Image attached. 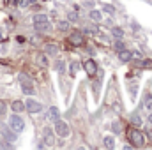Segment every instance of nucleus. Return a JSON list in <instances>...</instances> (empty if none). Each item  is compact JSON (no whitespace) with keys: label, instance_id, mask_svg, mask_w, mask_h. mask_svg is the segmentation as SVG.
<instances>
[{"label":"nucleus","instance_id":"nucleus-1","mask_svg":"<svg viewBox=\"0 0 152 150\" xmlns=\"http://www.w3.org/2000/svg\"><path fill=\"white\" fill-rule=\"evenodd\" d=\"M127 138H129V141H131L133 147H142L145 143V136L140 133V129H134V127L127 131Z\"/></svg>","mask_w":152,"mask_h":150},{"label":"nucleus","instance_id":"nucleus-2","mask_svg":"<svg viewBox=\"0 0 152 150\" xmlns=\"http://www.w3.org/2000/svg\"><path fill=\"white\" fill-rule=\"evenodd\" d=\"M9 127L18 134V133H23L25 129V120L20 117V115H11L9 117Z\"/></svg>","mask_w":152,"mask_h":150},{"label":"nucleus","instance_id":"nucleus-3","mask_svg":"<svg viewBox=\"0 0 152 150\" xmlns=\"http://www.w3.org/2000/svg\"><path fill=\"white\" fill-rule=\"evenodd\" d=\"M55 133H57L60 138H67V136L71 134V129H69V125H67L66 122H62V120L58 118V120H55Z\"/></svg>","mask_w":152,"mask_h":150},{"label":"nucleus","instance_id":"nucleus-4","mask_svg":"<svg viewBox=\"0 0 152 150\" xmlns=\"http://www.w3.org/2000/svg\"><path fill=\"white\" fill-rule=\"evenodd\" d=\"M25 110H27L28 113H32V115H36V113H41L42 104L37 103L36 99H27V103H25Z\"/></svg>","mask_w":152,"mask_h":150},{"label":"nucleus","instance_id":"nucleus-5","mask_svg":"<svg viewBox=\"0 0 152 150\" xmlns=\"http://www.w3.org/2000/svg\"><path fill=\"white\" fill-rule=\"evenodd\" d=\"M83 69L87 71V74L88 76H94L96 73H97V64H96L92 58H88V60L83 62Z\"/></svg>","mask_w":152,"mask_h":150},{"label":"nucleus","instance_id":"nucleus-6","mask_svg":"<svg viewBox=\"0 0 152 150\" xmlns=\"http://www.w3.org/2000/svg\"><path fill=\"white\" fill-rule=\"evenodd\" d=\"M0 131H2V136L5 138V141H16V133L11 129V127H5V125H2L0 127Z\"/></svg>","mask_w":152,"mask_h":150},{"label":"nucleus","instance_id":"nucleus-7","mask_svg":"<svg viewBox=\"0 0 152 150\" xmlns=\"http://www.w3.org/2000/svg\"><path fill=\"white\" fill-rule=\"evenodd\" d=\"M44 145L46 147H53L55 145V136H53L51 129H46L44 131Z\"/></svg>","mask_w":152,"mask_h":150},{"label":"nucleus","instance_id":"nucleus-8","mask_svg":"<svg viewBox=\"0 0 152 150\" xmlns=\"http://www.w3.org/2000/svg\"><path fill=\"white\" fill-rule=\"evenodd\" d=\"M48 118H50L51 122H55V120H58V118H60V111H58V108H57V106H51V108L48 110Z\"/></svg>","mask_w":152,"mask_h":150},{"label":"nucleus","instance_id":"nucleus-9","mask_svg":"<svg viewBox=\"0 0 152 150\" xmlns=\"http://www.w3.org/2000/svg\"><path fill=\"white\" fill-rule=\"evenodd\" d=\"M69 41H71L75 46H81V44L85 42V41H83V36H81V34H76V32L69 36Z\"/></svg>","mask_w":152,"mask_h":150},{"label":"nucleus","instance_id":"nucleus-10","mask_svg":"<svg viewBox=\"0 0 152 150\" xmlns=\"http://www.w3.org/2000/svg\"><path fill=\"white\" fill-rule=\"evenodd\" d=\"M34 28L37 32H46L51 28V25H50V21H42V23H34Z\"/></svg>","mask_w":152,"mask_h":150},{"label":"nucleus","instance_id":"nucleus-11","mask_svg":"<svg viewBox=\"0 0 152 150\" xmlns=\"http://www.w3.org/2000/svg\"><path fill=\"white\" fill-rule=\"evenodd\" d=\"M118 58H120V62H129L133 58V53L127 50H122V51H118Z\"/></svg>","mask_w":152,"mask_h":150},{"label":"nucleus","instance_id":"nucleus-12","mask_svg":"<svg viewBox=\"0 0 152 150\" xmlns=\"http://www.w3.org/2000/svg\"><path fill=\"white\" fill-rule=\"evenodd\" d=\"M21 90H23V94H27V95H32L36 90H34V87H32V81H27V83H21Z\"/></svg>","mask_w":152,"mask_h":150},{"label":"nucleus","instance_id":"nucleus-13","mask_svg":"<svg viewBox=\"0 0 152 150\" xmlns=\"http://www.w3.org/2000/svg\"><path fill=\"white\" fill-rule=\"evenodd\" d=\"M11 108H12V111L14 113H21L25 110V103H21V101H14L12 104H11Z\"/></svg>","mask_w":152,"mask_h":150},{"label":"nucleus","instance_id":"nucleus-14","mask_svg":"<svg viewBox=\"0 0 152 150\" xmlns=\"http://www.w3.org/2000/svg\"><path fill=\"white\" fill-rule=\"evenodd\" d=\"M143 106H145L147 111H152V95L151 94H145V97H143Z\"/></svg>","mask_w":152,"mask_h":150},{"label":"nucleus","instance_id":"nucleus-15","mask_svg":"<svg viewBox=\"0 0 152 150\" xmlns=\"http://www.w3.org/2000/svg\"><path fill=\"white\" fill-rule=\"evenodd\" d=\"M90 20H94V21H101V20H103V14H101V11H97V9L90 11Z\"/></svg>","mask_w":152,"mask_h":150},{"label":"nucleus","instance_id":"nucleus-16","mask_svg":"<svg viewBox=\"0 0 152 150\" xmlns=\"http://www.w3.org/2000/svg\"><path fill=\"white\" fill-rule=\"evenodd\" d=\"M46 53H48L50 57H55V55L58 53V48H57L55 44H48V46H46Z\"/></svg>","mask_w":152,"mask_h":150},{"label":"nucleus","instance_id":"nucleus-17","mask_svg":"<svg viewBox=\"0 0 152 150\" xmlns=\"http://www.w3.org/2000/svg\"><path fill=\"white\" fill-rule=\"evenodd\" d=\"M112 36L117 37V39H122L124 37V30H122L120 27H113V28H112Z\"/></svg>","mask_w":152,"mask_h":150},{"label":"nucleus","instance_id":"nucleus-18","mask_svg":"<svg viewBox=\"0 0 152 150\" xmlns=\"http://www.w3.org/2000/svg\"><path fill=\"white\" fill-rule=\"evenodd\" d=\"M103 141H104V147H106V149H113L115 147V138L113 136H106Z\"/></svg>","mask_w":152,"mask_h":150},{"label":"nucleus","instance_id":"nucleus-19","mask_svg":"<svg viewBox=\"0 0 152 150\" xmlns=\"http://www.w3.org/2000/svg\"><path fill=\"white\" fill-rule=\"evenodd\" d=\"M42 21H48V16L39 12V14H34V23H42Z\"/></svg>","mask_w":152,"mask_h":150},{"label":"nucleus","instance_id":"nucleus-20","mask_svg":"<svg viewBox=\"0 0 152 150\" xmlns=\"http://www.w3.org/2000/svg\"><path fill=\"white\" fill-rule=\"evenodd\" d=\"M55 69H57L58 73H64V71H66V64H64L62 60H57V62H55Z\"/></svg>","mask_w":152,"mask_h":150},{"label":"nucleus","instance_id":"nucleus-21","mask_svg":"<svg viewBox=\"0 0 152 150\" xmlns=\"http://www.w3.org/2000/svg\"><path fill=\"white\" fill-rule=\"evenodd\" d=\"M103 11L108 12V14H112V16L115 14V7L113 5H110V4H104V5H103Z\"/></svg>","mask_w":152,"mask_h":150},{"label":"nucleus","instance_id":"nucleus-22","mask_svg":"<svg viewBox=\"0 0 152 150\" xmlns=\"http://www.w3.org/2000/svg\"><path fill=\"white\" fill-rule=\"evenodd\" d=\"M131 122L136 124V125H142V117H138V115H131Z\"/></svg>","mask_w":152,"mask_h":150},{"label":"nucleus","instance_id":"nucleus-23","mask_svg":"<svg viewBox=\"0 0 152 150\" xmlns=\"http://www.w3.org/2000/svg\"><path fill=\"white\" fill-rule=\"evenodd\" d=\"M112 129H113L115 134H120V133H122V129H120V124H118V122H113V124H112Z\"/></svg>","mask_w":152,"mask_h":150},{"label":"nucleus","instance_id":"nucleus-24","mask_svg":"<svg viewBox=\"0 0 152 150\" xmlns=\"http://www.w3.org/2000/svg\"><path fill=\"white\" fill-rule=\"evenodd\" d=\"M69 69H71V74H76V73H78V69H80V64H76V62H71Z\"/></svg>","mask_w":152,"mask_h":150},{"label":"nucleus","instance_id":"nucleus-25","mask_svg":"<svg viewBox=\"0 0 152 150\" xmlns=\"http://www.w3.org/2000/svg\"><path fill=\"white\" fill-rule=\"evenodd\" d=\"M115 50H118V51H122V50H126V46H124V42L118 39L117 42H115Z\"/></svg>","mask_w":152,"mask_h":150},{"label":"nucleus","instance_id":"nucleus-26","mask_svg":"<svg viewBox=\"0 0 152 150\" xmlns=\"http://www.w3.org/2000/svg\"><path fill=\"white\" fill-rule=\"evenodd\" d=\"M58 28L60 30H67L69 28V23L67 21H58Z\"/></svg>","mask_w":152,"mask_h":150},{"label":"nucleus","instance_id":"nucleus-27","mask_svg":"<svg viewBox=\"0 0 152 150\" xmlns=\"http://www.w3.org/2000/svg\"><path fill=\"white\" fill-rule=\"evenodd\" d=\"M5 111H7V106H5V103H2V101H0V117H2V115H5Z\"/></svg>","mask_w":152,"mask_h":150},{"label":"nucleus","instance_id":"nucleus-28","mask_svg":"<svg viewBox=\"0 0 152 150\" xmlns=\"http://www.w3.org/2000/svg\"><path fill=\"white\" fill-rule=\"evenodd\" d=\"M69 20H71V21H78V14H76V12H69Z\"/></svg>","mask_w":152,"mask_h":150},{"label":"nucleus","instance_id":"nucleus-29","mask_svg":"<svg viewBox=\"0 0 152 150\" xmlns=\"http://www.w3.org/2000/svg\"><path fill=\"white\" fill-rule=\"evenodd\" d=\"M133 53V58H142V53H138V51H131Z\"/></svg>","mask_w":152,"mask_h":150},{"label":"nucleus","instance_id":"nucleus-30","mask_svg":"<svg viewBox=\"0 0 152 150\" xmlns=\"http://www.w3.org/2000/svg\"><path fill=\"white\" fill-rule=\"evenodd\" d=\"M143 67H152V62L151 60H145V62H143Z\"/></svg>","mask_w":152,"mask_h":150},{"label":"nucleus","instance_id":"nucleus-31","mask_svg":"<svg viewBox=\"0 0 152 150\" xmlns=\"http://www.w3.org/2000/svg\"><path fill=\"white\" fill-rule=\"evenodd\" d=\"M39 60H41V64H42V66H46V64H48V62H46V58H44V57H41V58H39Z\"/></svg>","mask_w":152,"mask_h":150},{"label":"nucleus","instance_id":"nucleus-32","mask_svg":"<svg viewBox=\"0 0 152 150\" xmlns=\"http://www.w3.org/2000/svg\"><path fill=\"white\" fill-rule=\"evenodd\" d=\"M147 136H149V140L152 141V129H149V131H147Z\"/></svg>","mask_w":152,"mask_h":150},{"label":"nucleus","instance_id":"nucleus-33","mask_svg":"<svg viewBox=\"0 0 152 150\" xmlns=\"http://www.w3.org/2000/svg\"><path fill=\"white\" fill-rule=\"evenodd\" d=\"M149 122H151V124H152V111L149 113Z\"/></svg>","mask_w":152,"mask_h":150}]
</instances>
